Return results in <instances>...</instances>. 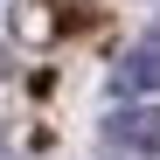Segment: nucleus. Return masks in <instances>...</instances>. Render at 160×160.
<instances>
[{
    "mask_svg": "<svg viewBox=\"0 0 160 160\" xmlns=\"http://www.w3.org/2000/svg\"><path fill=\"white\" fill-rule=\"evenodd\" d=\"M104 139L125 146V153H160V112L153 104H118L104 118Z\"/></svg>",
    "mask_w": 160,
    "mask_h": 160,
    "instance_id": "nucleus-1",
    "label": "nucleus"
},
{
    "mask_svg": "<svg viewBox=\"0 0 160 160\" xmlns=\"http://www.w3.org/2000/svg\"><path fill=\"white\" fill-rule=\"evenodd\" d=\"M160 91V35H146L139 49H125L118 70H112V98H146Z\"/></svg>",
    "mask_w": 160,
    "mask_h": 160,
    "instance_id": "nucleus-2",
    "label": "nucleus"
}]
</instances>
